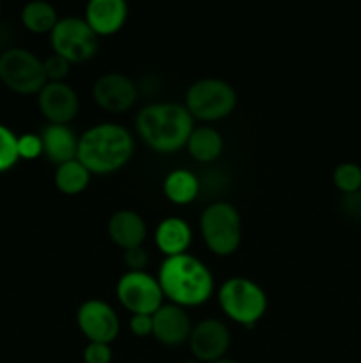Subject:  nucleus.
<instances>
[{
  "mask_svg": "<svg viewBox=\"0 0 361 363\" xmlns=\"http://www.w3.org/2000/svg\"><path fill=\"white\" fill-rule=\"evenodd\" d=\"M333 183L343 195L361 191V167L356 163H340L333 170Z\"/></svg>",
  "mask_w": 361,
  "mask_h": 363,
  "instance_id": "23",
  "label": "nucleus"
},
{
  "mask_svg": "<svg viewBox=\"0 0 361 363\" xmlns=\"http://www.w3.org/2000/svg\"><path fill=\"white\" fill-rule=\"evenodd\" d=\"M200 186L202 184L197 174L188 169L170 170L163 181V191H165L166 199L179 206L193 202L200 191Z\"/></svg>",
  "mask_w": 361,
  "mask_h": 363,
  "instance_id": "19",
  "label": "nucleus"
},
{
  "mask_svg": "<svg viewBox=\"0 0 361 363\" xmlns=\"http://www.w3.org/2000/svg\"><path fill=\"white\" fill-rule=\"evenodd\" d=\"M0 14H2V4H0Z\"/></svg>",
  "mask_w": 361,
  "mask_h": 363,
  "instance_id": "33",
  "label": "nucleus"
},
{
  "mask_svg": "<svg viewBox=\"0 0 361 363\" xmlns=\"http://www.w3.org/2000/svg\"><path fill=\"white\" fill-rule=\"evenodd\" d=\"M39 137L42 142V155L57 167L76 160L78 137L67 124H46Z\"/></svg>",
  "mask_w": 361,
  "mask_h": 363,
  "instance_id": "17",
  "label": "nucleus"
},
{
  "mask_svg": "<svg viewBox=\"0 0 361 363\" xmlns=\"http://www.w3.org/2000/svg\"><path fill=\"white\" fill-rule=\"evenodd\" d=\"M112 347L110 344L88 342L84 350L85 363H112Z\"/></svg>",
  "mask_w": 361,
  "mask_h": 363,
  "instance_id": "27",
  "label": "nucleus"
},
{
  "mask_svg": "<svg viewBox=\"0 0 361 363\" xmlns=\"http://www.w3.org/2000/svg\"><path fill=\"white\" fill-rule=\"evenodd\" d=\"M212 363H239V362L230 360V358H222V360H216V362H212Z\"/></svg>",
  "mask_w": 361,
  "mask_h": 363,
  "instance_id": "31",
  "label": "nucleus"
},
{
  "mask_svg": "<svg viewBox=\"0 0 361 363\" xmlns=\"http://www.w3.org/2000/svg\"><path fill=\"white\" fill-rule=\"evenodd\" d=\"M124 264L127 266V272H144L149 264V252L144 247H134L124 250Z\"/></svg>",
  "mask_w": 361,
  "mask_h": 363,
  "instance_id": "28",
  "label": "nucleus"
},
{
  "mask_svg": "<svg viewBox=\"0 0 361 363\" xmlns=\"http://www.w3.org/2000/svg\"><path fill=\"white\" fill-rule=\"evenodd\" d=\"M188 151L197 162L211 163L223 152V137L218 130L209 126L193 128L186 144Z\"/></svg>",
  "mask_w": 361,
  "mask_h": 363,
  "instance_id": "20",
  "label": "nucleus"
},
{
  "mask_svg": "<svg viewBox=\"0 0 361 363\" xmlns=\"http://www.w3.org/2000/svg\"><path fill=\"white\" fill-rule=\"evenodd\" d=\"M134 151L133 135L117 123H99L78 138V156L91 174H112L122 169Z\"/></svg>",
  "mask_w": 361,
  "mask_h": 363,
  "instance_id": "3",
  "label": "nucleus"
},
{
  "mask_svg": "<svg viewBox=\"0 0 361 363\" xmlns=\"http://www.w3.org/2000/svg\"><path fill=\"white\" fill-rule=\"evenodd\" d=\"M42 66H45V74L48 82H64V78L69 74L71 69L69 60L60 57L59 53H52V55L46 57L42 60Z\"/></svg>",
  "mask_w": 361,
  "mask_h": 363,
  "instance_id": "25",
  "label": "nucleus"
},
{
  "mask_svg": "<svg viewBox=\"0 0 361 363\" xmlns=\"http://www.w3.org/2000/svg\"><path fill=\"white\" fill-rule=\"evenodd\" d=\"M193 128V117L180 103H149L137 116L138 135L158 152H176L183 149Z\"/></svg>",
  "mask_w": 361,
  "mask_h": 363,
  "instance_id": "2",
  "label": "nucleus"
},
{
  "mask_svg": "<svg viewBox=\"0 0 361 363\" xmlns=\"http://www.w3.org/2000/svg\"><path fill=\"white\" fill-rule=\"evenodd\" d=\"M158 282L170 303L183 308L205 303L214 289L211 269L188 252L163 259L158 272Z\"/></svg>",
  "mask_w": 361,
  "mask_h": 363,
  "instance_id": "1",
  "label": "nucleus"
},
{
  "mask_svg": "<svg viewBox=\"0 0 361 363\" xmlns=\"http://www.w3.org/2000/svg\"><path fill=\"white\" fill-rule=\"evenodd\" d=\"M38 105L50 124H67L76 117L80 99L76 91L66 82H46L39 91Z\"/></svg>",
  "mask_w": 361,
  "mask_h": 363,
  "instance_id": "13",
  "label": "nucleus"
},
{
  "mask_svg": "<svg viewBox=\"0 0 361 363\" xmlns=\"http://www.w3.org/2000/svg\"><path fill=\"white\" fill-rule=\"evenodd\" d=\"M188 344L198 362L222 360L230 347V330L219 319H204L191 328Z\"/></svg>",
  "mask_w": 361,
  "mask_h": 363,
  "instance_id": "11",
  "label": "nucleus"
},
{
  "mask_svg": "<svg viewBox=\"0 0 361 363\" xmlns=\"http://www.w3.org/2000/svg\"><path fill=\"white\" fill-rule=\"evenodd\" d=\"M0 80L18 94H39L48 82L42 60L25 48H9L0 55Z\"/></svg>",
  "mask_w": 361,
  "mask_h": 363,
  "instance_id": "8",
  "label": "nucleus"
},
{
  "mask_svg": "<svg viewBox=\"0 0 361 363\" xmlns=\"http://www.w3.org/2000/svg\"><path fill=\"white\" fill-rule=\"evenodd\" d=\"M200 230L209 250L216 255L234 254L243 236L239 211L227 201L211 202L200 215Z\"/></svg>",
  "mask_w": 361,
  "mask_h": 363,
  "instance_id": "5",
  "label": "nucleus"
},
{
  "mask_svg": "<svg viewBox=\"0 0 361 363\" xmlns=\"http://www.w3.org/2000/svg\"><path fill=\"white\" fill-rule=\"evenodd\" d=\"M108 234L122 250L142 247L147 238V225L140 213L133 209H119L108 220Z\"/></svg>",
  "mask_w": 361,
  "mask_h": 363,
  "instance_id": "16",
  "label": "nucleus"
},
{
  "mask_svg": "<svg viewBox=\"0 0 361 363\" xmlns=\"http://www.w3.org/2000/svg\"><path fill=\"white\" fill-rule=\"evenodd\" d=\"M127 4L124 0H91L85 7V21L98 35H112L127 20Z\"/></svg>",
  "mask_w": 361,
  "mask_h": 363,
  "instance_id": "15",
  "label": "nucleus"
},
{
  "mask_svg": "<svg viewBox=\"0 0 361 363\" xmlns=\"http://www.w3.org/2000/svg\"><path fill=\"white\" fill-rule=\"evenodd\" d=\"M183 363H200L198 360H186V362H183Z\"/></svg>",
  "mask_w": 361,
  "mask_h": 363,
  "instance_id": "32",
  "label": "nucleus"
},
{
  "mask_svg": "<svg viewBox=\"0 0 361 363\" xmlns=\"http://www.w3.org/2000/svg\"><path fill=\"white\" fill-rule=\"evenodd\" d=\"M18 155L23 160H35L42 155L41 137L35 133H25L18 137Z\"/></svg>",
  "mask_w": 361,
  "mask_h": 363,
  "instance_id": "26",
  "label": "nucleus"
},
{
  "mask_svg": "<svg viewBox=\"0 0 361 363\" xmlns=\"http://www.w3.org/2000/svg\"><path fill=\"white\" fill-rule=\"evenodd\" d=\"M191 238H193V233H191L190 223L180 216H166L154 230L156 245L166 257L186 254Z\"/></svg>",
  "mask_w": 361,
  "mask_h": 363,
  "instance_id": "18",
  "label": "nucleus"
},
{
  "mask_svg": "<svg viewBox=\"0 0 361 363\" xmlns=\"http://www.w3.org/2000/svg\"><path fill=\"white\" fill-rule=\"evenodd\" d=\"M59 20L57 9L46 0H32L21 9V23L34 34H50Z\"/></svg>",
  "mask_w": 361,
  "mask_h": 363,
  "instance_id": "21",
  "label": "nucleus"
},
{
  "mask_svg": "<svg viewBox=\"0 0 361 363\" xmlns=\"http://www.w3.org/2000/svg\"><path fill=\"white\" fill-rule=\"evenodd\" d=\"M340 211L347 218L354 220V222H361V191L342 195V199H340Z\"/></svg>",
  "mask_w": 361,
  "mask_h": 363,
  "instance_id": "29",
  "label": "nucleus"
},
{
  "mask_svg": "<svg viewBox=\"0 0 361 363\" xmlns=\"http://www.w3.org/2000/svg\"><path fill=\"white\" fill-rule=\"evenodd\" d=\"M55 186L66 195H76L84 191L91 183V172L80 160L62 163L55 170Z\"/></svg>",
  "mask_w": 361,
  "mask_h": 363,
  "instance_id": "22",
  "label": "nucleus"
},
{
  "mask_svg": "<svg viewBox=\"0 0 361 363\" xmlns=\"http://www.w3.org/2000/svg\"><path fill=\"white\" fill-rule=\"evenodd\" d=\"M76 325L88 342L112 344L119 335L120 321L117 312L105 300L84 301L76 311Z\"/></svg>",
  "mask_w": 361,
  "mask_h": 363,
  "instance_id": "10",
  "label": "nucleus"
},
{
  "mask_svg": "<svg viewBox=\"0 0 361 363\" xmlns=\"http://www.w3.org/2000/svg\"><path fill=\"white\" fill-rule=\"evenodd\" d=\"M222 311L232 321L243 326H253L268 311V294L253 280L246 277H232L222 284L218 291Z\"/></svg>",
  "mask_w": 361,
  "mask_h": 363,
  "instance_id": "4",
  "label": "nucleus"
},
{
  "mask_svg": "<svg viewBox=\"0 0 361 363\" xmlns=\"http://www.w3.org/2000/svg\"><path fill=\"white\" fill-rule=\"evenodd\" d=\"M18 160V137L11 128L0 124V172H6L16 165Z\"/></svg>",
  "mask_w": 361,
  "mask_h": 363,
  "instance_id": "24",
  "label": "nucleus"
},
{
  "mask_svg": "<svg viewBox=\"0 0 361 363\" xmlns=\"http://www.w3.org/2000/svg\"><path fill=\"white\" fill-rule=\"evenodd\" d=\"M130 330L137 337H147L152 333V315L133 314L130 319Z\"/></svg>",
  "mask_w": 361,
  "mask_h": 363,
  "instance_id": "30",
  "label": "nucleus"
},
{
  "mask_svg": "<svg viewBox=\"0 0 361 363\" xmlns=\"http://www.w3.org/2000/svg\"><path fill=\"white\" fill-rule=\"evenodd\" d=\"M237 105V92L222 78H200L186 91V108L193 119L219 121Z\"/></svg>",
  "mask_w": 361,
  "mask_h": 363,
  "instance_id": "6",
  "label": "nucleus"
},
{
  "mask_svg": "<svg viewBox=\"0 0 361 363\" xmlns=\"http://www.w3.org/2000/svg\"><path fill=\"white\" fill-rule=\"evenodd\" d=\"M50 41L53 53H59L71 64L91 60L99 48L98 35L80 16L60 18L50 32Z\"/></svg>",
  "mask_w": 361,
  "mask_h": 363,
  "instance_id": "7",
  "label": "nucleus"
},
{
  "mask_svg": "<svg viewBox=\"0 0 361 363\" xmlns=\"http://www.w3.org/2000/svg\"><path fill=\"white\" fill-rule=\"evenodd\" d=\"M92 98L106 112H126L137 103L138 87L122 73H105L92 85Z\"/></svg>",
  "mask_w": 361,
  "mask_h": 363,
  "instance_id": "12",
  "label": "nucleus"
},
{
  "mask_svg": "<svg viewBox=\"0 0 361 363\" xmlns=\"http://www.w3.org/2000/svg\"><path fill=\"white\" fill-rule=\"evenodd\" d=\"M193 325L183 307L173 303H163L152 314V335L165 346H180L188 342Z\"/></svg>",
  "mask_w": 361,
  "mask_h": 363,
  "instance_id": "14",
  "label": "nucleus"
},
{
  "mask_svg": "<svg viewBox=\"0 0 361 363\" xmlns=\"http://www.w3.org/2000/svg\"><path fill=\"white\" fill-rule=\"evenodd\" d=\"M120 305L131 314L152 315L163 305L161 286L147 272H126L115 287Z\"/></svg>",
  "mask_w": 361,
  "mask_h": 363,
  "instance_id": "9",
  "label": "nucleus"
}]
</instances>
